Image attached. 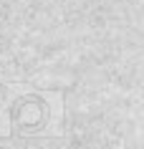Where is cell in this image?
I'll return each mask as SVG.
<instances>
[{"mask_svg": "<svg viewBox=\"0 0 144 149\" xmlns=\"http://www.w3.org/2000/svg\"><path fill=\"white\" fill-rule=\"evenodd\" d=\"M10 119L18 124V129L25 134L31 132H38V129H43L48 121V106L40 99H35V96H25V99H20V101L15 104V109L10 111Z\"/></svg>", "mask_w": 144, "mask_h": 149, "instance_id": "cell-1", "label": "cell"}]
</instances>
